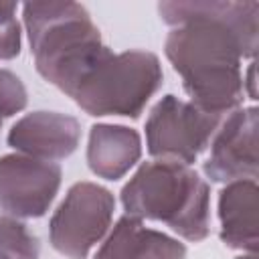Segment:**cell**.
Segmentation results:
<instances>
[{
  "label": "cell",
  "mask_w": 259,
  "mask_h": 259,
  "mask_svg": "<svg viewBox=\"0 0 259 259\" xmlns=\"http://www.w3.org/2000/svg\"><path fill=\"white\" fill-rule=\"evenodd\" d=\"M115 210L113 194L95 182H77L65 194L49 223L55 251L69 259H87L107 233Z\"/></svg>",
  "instance_id": "obj_5"
},
{
  "label": "cell",
  "mask_w": 259,
  "mask_h": 259,
  "mask_svg": "<svg viewBox=\"0 0 259 259\" xmlns=\"http://www.w3.org/2000/svg\"><path fill=\"white\" fill-rule=\"evenodd\" d=\"M142 156V138L127 125L97 123L89 132L87 164L105 180H119Z\"/></svg>",
  "instance_id": "obj_12"
},
{
  "label": "cell",
  "mask_w": 259,
  "mask_h": 259,
  "mask_svg": "<svg viewBox=\"0 0 259 259\" xmlns=\"http://www.w3.org/2000/svg\"><path fill=\"white\" fill-rule=\"evenodd\" d=\"M14 14V2L0 4V61L14 59L20 53V26Z\"/></svg>",
  "instance_id": "obj_15"
},
{
  "label": "cell",
  "mask_w": 259,
  "mask_h": 259,
  "mask_svg": "<svg viewBox=\"0 0 259 259\" xmlns=\"http://www.w3.org/2000/svg\"><path fill=\"white\" fill-rule=\"evenodd\" d=\"M81 140V125L73 115L59 111H32L22 115L8 132V146L38 160H63Z\"/></svg>",
  "instance_id": "obj_9"
},
{
  "label": "cell",
  "mask_w": 259,
  "mask_h": 259,
  "mask_svg": "<svg viewBox=\"0 0 259 259\" xmlns=\"http://www.w3.org/2000/svg\"><path fill=\"white\" fill-rule=\"evenodd\" d=\"M204 174L212 182L257 178V107L233 109L214 132Z\"/></svg>",
  "instance_id": "obj_8"
},
{
  "label": "cell",
  "mask_w": 259,
  "mask_h": 259,
  "mask_svg": "<svg viewBox=\"0 0 259 259\" xmlns=\"http://www.w3.org/2000/svg\"><path fill=\"white\" fill-rule=\"evenodd\" d=\"M221 239L227 247L257 253V182L235 180L219 194Z\"/></svg>",
  "instance_id": "obj_11"
},
{
  "label": "cell",
  "mask_w": 259,
  "mask_h": 259,
  "mask_svg": "<svg viewBox=\"0 0 259 259\" xmlns=\"http://www.w3.org/2000/svg\"><path fill=\"white\" fill-rule=\"evenodd\" d=\"M38 239L14 217H0V259H38Z\"/></svg>",
  "instance_id": "obj_13"
},
{
  "label": "cell",
  "mask_w": 259,
  "mask_h": 259,
  "mask_svg": "<svg viewBox=\"0 0 259 259\" xmlns=\"http://www.w3.org/2000/svg\"><path fill=\"white\" fill-rule=\"evenodd\" d=\"M162 85V67L150 51L111 53L93 63L73 89V101L89 115L138 117Z\"/></svg>",
  "instance_id": "obj_4"
},
{
  "label": "cell",
  "mask_w": 259,
  "mask_h": 259,
  "mask_svg": "<svg viewBox=\"0 0 259 259\" xmlns=\"http://www.w3.org/2000/svg\"><path fill=\"white\" fill-rule=\"evenodd\" d=\"M95 259H186V247L166 233L148 229L142 219L123 214L95 253Z\"/></svg>",
  "instance_id": "obj_10"
},
{
  "label": "cell",
  "mask_w": 259,
  "mask_h": 259,
  "mask_svg": "<svg viewBox=\"0 0 259 259\" xmlns=\"http://www.w3.org/2000/svg\"><path fill=\"white\" fill-rule=\"evenodd\" d=\"M61 166L24 154L0 158V208L14 219L42 217L61 186Z\"/></svg>",
  "instance_id": "obj_7"
},
{
  "label": "cell",
  "mask_w": 259,
  "mask_h": 259,
  "mask_svg": "<svg viewBox=\"0 0 259 259\" xmlns=\"http://www.w3.org/2000/svg\"><path fill=\"white\" fill-rule=\"evenodd\" d=\"M219 123V115L206 113L176 95H164L146 121L148 152L154 158L188 166L206 150Z\"/></svg>",
  "instance_id": "obj_6"
},
{
  "label": "cell",
  "mask_w": 259,
  "mask_h": 259,
  "mask_svg": "<svg viewBox=\"0 0 259 259\" xmlns=\"http://www.w3.org/2000/svg\"><path fill=\"white\" fill-rule=\"evenodd\" d=\"M22 18L36 71L71 97L83 75L107 51L91 14L77 2H26Z\"/></svg>",
  "instance_id": "obj_2"
},
{
  "label": "cell",
  "mask_w": 259,
  "mask_h": 259,
  "mask_svg": "<svg viewBox=\"0 0 259 259\" xmlns=\"http://www.w3.org/2000/svg\"><path fill=\"white\" fill-rule=\"evenodd\" d=\"M239 259H257V255H255V253H249V255H245V257H239Z\"/></svg>",
  "instance_id": "obj_16"
},
{
  "label": "cell",
  "mask_w": 259,
  "mask_h": 259,
  "mask_svg": "<svg viewBox=\"0 0 259 259\" xmlns=\"http://www.w3.org/2000/svg\"><path fill=\"white\" fill-rule=\"evenodd\" d=\"M158 12L172 26L164 53L190 103L219 117L237 109L245 93L241 61L257 53L259 2L178 0L160 2Z\"/></svg>",
  "instance_id": "obj_1"
},
{
  "label": "cell",
  "mask_w": 259,
  "mask_h": 259,
  "mask_svg": "<svg viewBox=\"0 0 259 259\" xmlns=\"http://www.w3.org/2000/svg\"><path fill=\"white\" fill-rule=\"evenodd\" d=\"M26 105V89L22 81L8 69H0V127L2 121Z\"/></svg>",
  "instance_id": "obj_14"
},
{
  "label": "cell",
  "mask_w": 259,
  "mask_h": 259,
  "mask_svg": "<svg viewBox=\"0 0 259 259\" xmlns=\"http://www.w3.org/2000/svg\"><path fill=\"white\" fill-rule=\"evenodd\" d=\"M125 214L168 225L186 241L198 243L210 231L208 184L186 164L146 162L121 188Z\"/></svg>",
  "instance_id": "obj_3"
}]
</instances>
